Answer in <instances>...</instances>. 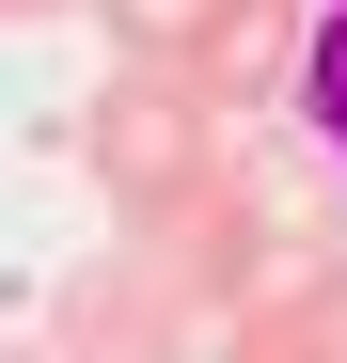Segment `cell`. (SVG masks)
Returning <instances> with one entry per match:
<instances>
[{
    "label": "cell",
    "instance_id": "1",
    "mask_svg": "<svg viewBox=\"0 0 347 363\" xmlns=\"http://www.w3.org/2000/svg\"><path fill=\"white\" fill-rule=\"evenodd\" d=\"M158 253H174V284H190V316L221 332V316H253L268 284H300L316 253H347V174L300 127H253L237 158H221V190L174 221Z\"/></svg>",
    "mask_w": 347,
    "mask_h": 363
},
{
    "label": "cell",
    "instance_id": "2",
    "mask_svg": "<svg viewBox=\"0 0 347 363\" xmlns=\"http://www.w3.org/2000/svg\"><path fill=\"white\" fill-rule=\"evenodd\" d=\"M237 143H253V127H237L190 64H110V79L79 95V174H95V206L127 221V237H174V221L221 190Z\"/></svg>",
    "mask_w": 347,
    "mask_h": 363
},
{
    "label": "cell",
    "instance_id": "3",
    "mask_svg": "<svg viewBox=\"0 0 347 363\" xmlns=\"http://www.w3.org/2000/svg\"><path fill=\"white\" fill-rule=\"evenodd\" d=\"M47 347L64 363H205V316H190L158 237H95L64 269V300H47Z\"/></svg>",
    "mask_w": 347,
    "mask_h": 363
},
{
    "label": "cell",
    "instance_id": "4",
    "mask_svg": "<svg viewBox=\"0 0 347 363\" xmlns=\"http://www.w3.org/2000/svg\"><path fill=\"white\" fill-rule=\"evenodd\" d=\"M300 32H316V0H221V32H205V95L237 111V127H284V95H300Z\"/></svg>",
    "mask_w": 347,
    "mask_h": 363
},
{
    "label": "cell",
    "instance_id": "5",
    "mask_svg": "<svg viewBox=\"0 0 347 363\" xmlns=\"http://www.w3.org/2000/svg\"><path fill=\"white\" fill-rule=\"evenodd\" d=\"M221 363H347V253H316L300 284H268L253 316H221Z\"/></svg>",
    "mask_w": 347,
    "mask_h": 363
},
{
    "label": "cell",
    "instance_id": "6",
    "mask_svg": "<svg viewBox=\"0 0 347 363\" xmlns=\"http://www.w3.org/2000/svg\"><path fill=\"white\" fill-rule=\"evenodd\" d=\"M284 127H300L331 174H347V0H316V32H300V95H284Z\"/></svg>",
    "mask_w": 347,
    "mask_h": 363
},
{
    "label": "cell",
    "instance_id": "7",
    "mask_svg": "<svg viewBox=\"0 0 347 363\" xmlns=\"http://www.w3.org/2000/svg\"><path fill=\"white\" fill-rule=\"evenodd\" d=\"M95 32H110V64H205L221 0H95Z\"/></svg>",
    "mask_w": 347,
    "mask_h": 363
},
{
    "label": "cell",
    "instance_id": "8",
    "mask_svg": "<svg viewBox=\"0 0 347 363\" xmlns=\"http://www.w3.org/2000/svg\"><path fill=\"white\" fill-rule=\"evenodd\" d=\"M32 16H79V0H0V32H32Z\"/></svg>",
    "mask_w": 347,
    "mask_h": 363
},
{
    "label": "cell",
    "instance_id": "9",
    "mask_svg": "<svg viewBox=\"0 0 347 363\" xmlns=\"http://www.w3.org/2000/svg\"><path fill=\"white\" fill-rule=\"evenodd\" d=\"M0 363H64V347H0Z\"/></svg>",
    "mask_w": 347,
    "mask_h": 363
}]
</instances>
